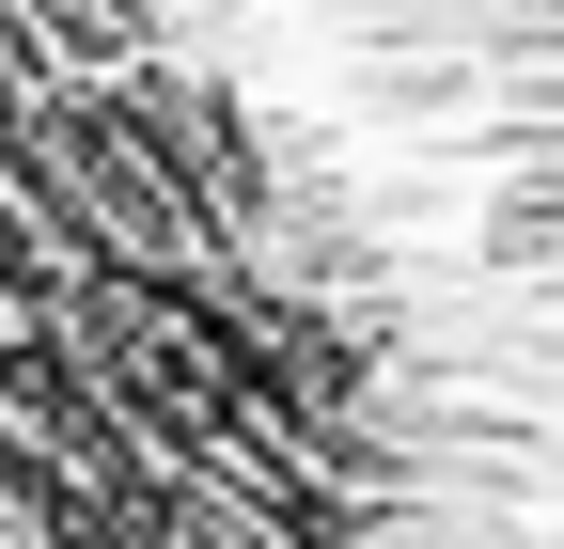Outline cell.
<instances>
[{"label": "cell", "instance_id": "1", "mask_svg": "<svg viewBox=\"0 0 564 549\" xmlns=\"http://www.w3.org/2000/svg\"><path fill=\"white\" fill-rule=\"evenodd\" d=\"M345 362L158 0H0V549H329Z\"/></svg>", "mask_w": 564, "mask_h": 549}]
</instances>
